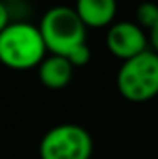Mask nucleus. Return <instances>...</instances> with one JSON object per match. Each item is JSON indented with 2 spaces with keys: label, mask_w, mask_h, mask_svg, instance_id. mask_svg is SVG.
I'll use <instances>...</instances> for the list:
<instances>
[{
  "label": "nucleus",
  "mask_w": 158,
  "mask_h": 159,
  "mask_svg": "<svg viewBox=\"0 0 158 159\" xmlns=\"http://www.w3.org/2000/svg\"><path fill=\"white\" fill-rule=\"evenodd\" d=\"M2 2H6V4H13V2H21V0H2Z\"/></svg>",
  "instance_id": "nucleus-10"
},
{
  "label": "nucleus",
  "mask_w": 158,
  "mask_h": 159,
  "mask_svg": "<svg viewBox=\"0 0 158 159\" xmlns=\"http://www.w3.org/2000/svg\"><path fill=\"white\" fill-rule=\"evenodd\" d=\"M108 52L121 61H128L141 52L149 50V37L145 30L132 20L114 22L106 34Z\"/></svg>",
  "instance_id": "nucleus-5"
},
{
  "label": "nucleus",
  "mask_w": 158,
  "mask_h": 159,
  "mask_svg": "<svg viewBox=\"0 0 158 159\" xmlns=\"http://www.w3.org/2000/svg\"><path fill=\"white\" fill-rule=\"evenodd\" d=\"M39 30L50 54L67 57L77 48L87 44V26L75 7L54 6L41 17Z\"/></svg>",
  "instance_id": "nucleus-2"
},
{
  "label": "nucleus",
  "mask_w": 158,
  "mask_h": 159,
  "mask_svg": "<svg viewBox=\"0 0 158 159\" xmlns=\"http://www.w3.org/2000/svg\"><path fill=\"white\" fill-rule=\"evenodd\" d=\"M47 52L48 48L39 26L17 20L0 30V59L7 69L28 70L39 67Z\"/></svg>",
  "instance_id": "nucleus-1"
},
{
  "label": "nucleus",
  "mask_w": 158,
  "mask_h": 159,
  "mask_svg": "<svg viewBox=\"0 0 158 159\" xmlns=\"http://www.w3.org/2000/svg\"><path fill=\"white\" fill-rule=\"evenodd\" d=\"M149 43H151V50H155L158 54V24L149 32Z\"/></svg>",
  "instance_id": "nucleus-9"
},
{
  "label": "nucleus",
  "mask_w": 158,
  "mask_h": 159,
  "mask_svg": "<svg viewBox=\"0 0 158 159\" xmlns=\"http://www.w3.org/2000/svg\"><path fill=\"white\" fill-rule=\"evenodd\" d=\"M136 22L143 30L151 32L158 24V6L155 2H141L136 9Z\"/></svg>",
  "instance_id": "nucleus-8"
},
{
  "label": "nucleus",
  "mask_w": 158,
  "mask_h": 159,
  "mask_svg": "<svg viewBox=\"0 0 158 159\" xmlns=\"http://www.w3.org/2000/svg\"><path fill=\"white\" fill-rule=\"evenodd\" d=\"M119 94L134 104L149 102L158 94V54L145 50L140 56L123 61L116 76Z\"/></svg>",
  "instance_id": "nucleus-3"
},
{
  "label": "nucleus",
  "mask_w": 158,
  "mask_h": 159,
  "mask_svg": "<svg viewBox=\"0 0 158 159\" xmlns=\"http://www.w3.org/2000/svg\"><path fill=\"white\" fill-rule=\"evenodd\" d=\"M39 159H91V133L78 124H58L39 141Z\"/></svg>",
  "instance_id": "nucleus-4"
},
{
  "label": "nucleus",
  "mask_w": 158,
  "mask_h": 159,
  "mask_svg": "<svg viewBox=\"0 0 158 159\" xmlns=\"http://www.w3.org/2000/svg\"><path fill=\"white\" fill-rule=\"evenodd\" d=\"M75 9L87 28H106L114 24L117 0H77Z\"/></svg>",
  "instance_id": "nucleus-7"
},
{
  "label": "nucleus",
  "mask_w": 158,
  "mask_h": 159,
  "mask_svg": "<svg viewBox=\"0 0 158 159\" xmlns=\"http://www.w3.org/2000/svg\"><path fill=\"white\" fill-rule=\"evenodd\" d=\"M73 72H75V65L67 57L56 54L47 56L37 67V78L41 85L50 91L65 89L73 80Z\"/></svg>",
  "instance_id": "nucleus-6"
}]
</instances>
